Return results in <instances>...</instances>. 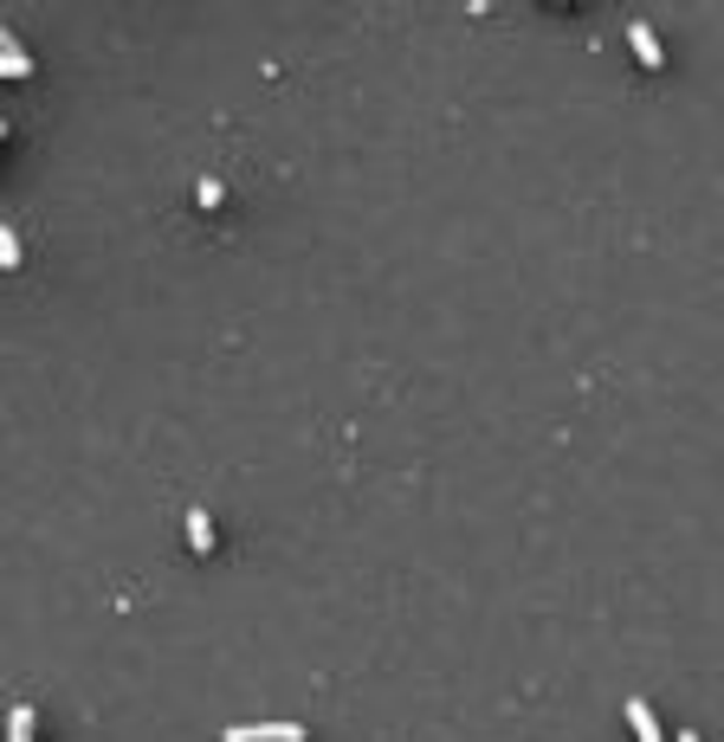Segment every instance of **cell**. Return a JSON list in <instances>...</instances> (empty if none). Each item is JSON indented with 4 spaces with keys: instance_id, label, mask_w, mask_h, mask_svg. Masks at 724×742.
Masks as SVG:
<instances>
[{
    "instance_id": "7",
    "label": "cell",
    "mask_w": 724,
    "mask_h": 742,
    "mask_svg": "<svg viewBox=\"0 0 724 742\" xmlns=\"http://www.w3.org/2000/svg\"><path fill=\"white\" fill-rule=\"evenodd\" d=\"M0 266H7V271L20 266V233H13V226H7V233H0Z\"/></svg>"
},
{
    "instance_id": "9",
    "label": "cell",
    "mask_w": 724,
    "mask_h": 742,
    "mask_svg": "<svg viewBox=\"0 0 724 742\" xmlns=\"http://www.w3.org/2000/svg\"><path fill=\"white\" fill-rule=\"evenodd\" d=\"M679 742H699V737H692V730H686V737H679Z\"/></svg>"
},
{
    "instance_id": "5",
    "label": "cell",
    "mask_w": 724,
    "mask_h": 742,
    "mask_svg": "<svg viewBox=\"0 0 724 742\" xmlns=\"http://www.w3.org/2000/svg\"><path fill=\"white\" fill-rule=\"evenodd\" d=\"M188 542H195V555H208V549H214V523H208V510H201V504L188 510Z\"/></svg>"
},
{
    "instance_id": "6",
    "label": "cell",
    "mask_w": 724,
    "mask_h": 742,
    "mask_svg": "<svg viewBox=\"0 0 724 742\" xmlns=\"http://www.w3.org/2000/svg\"><path fill=\"white\" fill-rule=\"evenodd\" d=\"M7 742H33V704H13L7 710Z\"/></svg>"
},
{
    "instance_id": "2",
    "label": "cell",
    "mask_w": 724,
    "mask_h": 742,
    "mask_svg": "<svg viewBox=\"0 0 724 742\" xmlns=\"http://www.w3.org/2000/svg\"><path fill=\"white\" fill-rule=\"evenodd\" d=\"M628 723H634V737L641 742H666V730H659V717H653L647 697H628Z\"/></svg>"
},
{
    "instance_id": "4",
    "label": "cell",
    "mask_w": 724,
    "mask_h": 742,
    "mask_svg": "<svg viewBox=\"0 0 724 742\" xmlns=\"http://www.w3.org/2000/svg\"><path fill=\"white\" fill-rule=\"evenodd\" d=\"M628 39H634L641 66H659V59H666V52H659V39H653V26H647V20H634V26H628Z\"/></svg>"
},
{
    "instance_id": "1",
    "label": "cell",
    "mask_w": 724,
    "mask_h": 742,
    "mask_svg": "<svg viewBox=\"0 0 724 742\" xmlns=\"http://www.w3.org/2000/svg\"><path fill=\"white\" fill-rule=\"evenodd\" d=\"M220 742H304L297 723H233Z\"/></svg>"
},
{
    "instance_id": "8",
    "label": "cell",
    "mask_w": 724,
    "mask_h": 742,
    "mask_svg": "<svg viewBox=\"0 0 724 742\" xmlns=\"http://www.w3.org/2000/svg\"><path fill=\"white\" fill-rule=\"evenodd\" d=\"M195 201H201V207H220V201H226V188H220V181H201V188H195Z\"/></svg>"
},
{
    "instance_id": "3",
    "label": "cell",
    "mask_w": 724,
    "mask_h": 742,
    "mask_svg": "<svg viewBox=\"0 0 724 742\" xmlns=\"http://www.w3.org/2000/svg\"><path fill=\"white\" fill-rule=\"evenodd\" d=\"M0 71H7V78H26V71H33V59H26V46H20L13 33L0 39Z\"/></svg>"
}]
</instances>
